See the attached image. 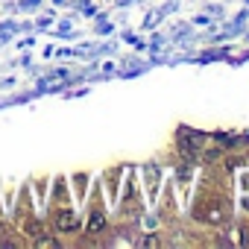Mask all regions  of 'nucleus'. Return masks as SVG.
<instances>
[{"instance_id": "nucleus-1", "label": "nucleus", "mask_w": 249, "mask_h": 249, "mask_svg": "<svg viewBox=\"0 0 249 249\" xmlns=\"http://www.w3.org/2000/svg\"><path fill=\"white\" fill-rule=\"evenodd\" d=\"M76 226H79V220H76L73 211H59V217H56V229L59 231H73Z\"/></svg>"}, {"instance_id": "nucleus-2", "label": "nucleus", "mask_w": 249, "mask_h": 249, "mask_svg": "<svg viewBox=\"0 0 249 249\" xmlns=\"http://www.w3.org/2000/svg\"><path fill=\"white\" fill-rule=\"evenodd\" d=\"M103 226H106V217H103L100 211H94V214H91V220H88V231H100Z\"/></svg>"}, {"instance_id": "nucleus-3", "label": "nucleus", "mask_w": 249, "mask_h": 249, "mask_svg": "<svg viewBox=\"0 0 249 249\" xmlns=\"http://www.w3.org/2000/svg\"><path fill=\"white\" fill-rule=\"evenodd\" d=\"M196 150H199V144H196V141H188V138L182 141V153H188V156H194Z\"/></svg>"}, {"instance_id": "nucleus-4", "label": "nucleus", "mask_w": 249, "mask_h": 249, "mask_svg": "<svg viewBox=\"0 0 249 249\" xmlns=\"http://www.w3.org/2000/svg\"><path fill=\"white\" fill-rule=\"evenodd\" d=\"M208 220H211V223H220V220H223V211H220L217 202H214V208H208Z\"/></svg>"}, {"instance_id": "nucleus-5", "label": "nucleus", "mask_w": 249, "mask_h": 249, "mask_svg": "<svg viewBox=\"0 0 249 249\" xmlns=\"http://www.w3.org/2000/svg\"><path fill=\"white\" fill-rule=\"evenodd\" d=\"M38 246H44V249H53V246H59V240H53V237H41V240H38Z\"/></svg>"}]
</instances>
